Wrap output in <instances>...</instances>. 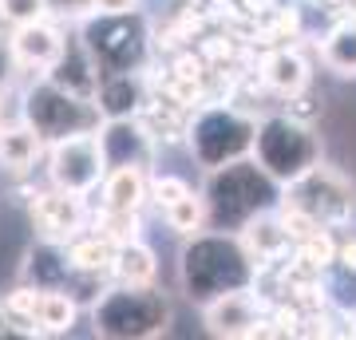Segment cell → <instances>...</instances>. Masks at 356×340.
I'll return each instance as SVG.
<instances>
[{"instance_id":"6da1fadb","label":"cell","mask_w":356,"mask_h":340,"mask_svg":"<svg viewBox=\"0 0 356 340\" xmlns=\"http://www.w3.org/2000/svg\"><path fill=\"white\" fill-rule=\"evenodd\" d=\"M261 265L245 250L242 234L214 229V234H194L178 253V285L194 305H206L222 293L254 289Z\"/></svg>"},{"instance_id":"7a4b0ae2","label":"cell","mask_w":356,"mask_h":340,"mask_svg":"<svg viewBox=\"0 0 356 340\" xmlns=\"http://www.w3.org/2000/svg\"><path fill=\"white\" fill-rule=\"evenodd\" d=\"M202 194L210 206V229H229V234H238L250 218L281 206V182L254 154L206 170Z\"/></svg>"},{"instance_id":"3957f363","label":"cell","mask_w":356,"mask_h":340,"mask_svg":"<svg viewBox=\"0 0 356 340\" xmlns=\"http://www.w3.org/2000/svg\"><path fill=\"white\" fill-rule=\"evenodd\" d=\"M175 321L170 297L159 285H107L91 305V328L107 340H151Z\"/></svg>"},{"instance_id":"277c9868","label":"cell","mask_w":356,"mask_h":340,"mask_svg":"<svg viewBox=\"0 0 356 340\" xmlns=\"http://www.w3.org/2000/svg\"><path fill=\"white\" fill-rule=\"evenodd\" d=\"M254 159L281 186H289L297 178H305L313 166L325 163V135L317 127L301 123L297 115H266L257 123Z\"/></svg>"},{"instance_id":"5b68a950","label":"cell","mask_w":356,"mask_h":340,"mask_svg":"<svg viewBox=\"0 0 356 340\" xmlns=\"http://www.w3.org/2000/svg\"><path fill=\"white\" fill-rule=\"evenodd\" d=\"M79 36H83L91 60L99 63L103 76L143 72V63L151 56V28L139 16V8H131V13H91L88 20H79Z\"/></svg>"},{"instance_id":"8992f818","label":"cell","mask_w":356,"mask_h":340,"mask_svg":"<svg viewBox=\"0 0 356 340\" xmlns=\"http://www.w3.org/2000/svg\"><path fill=\"white\" fill-rule=\"evenodd\" d=\"M24 119L44 135L48 147L60 143V139H72V135L99 131V127L107 123L95 99L60 88V83L48 79V76L40 79V83H32V88H24Z\"/></svg>"},{"instance_id":"52a82bcc","label":"cell","mask_w":356,"mask_h":340,"mask_svg":"<svg viewBox=\"0 0 356 340\" xmlns=\"http://www.w3.org/2000/svg\"><path fill=\"white\" fill-rule=\"evenodd\" d=\"M186 143H191V154L206 170L226 163H238V159H250L257 143V119L234 111V107H222V103H210L198 115H191L186 123Z\"/></svg>"},{"instance_id":"ba28073f","label":"cell","mask_w":356,"mask_h":340,"mask_svg":"<svg viewBox=\"0 0 356 340\" xmlns=\"http://www.w3.org/2000/svg\"><path fill=\"white\" fill-rule=\"evenodd\" d=\"M289 206H301L305 214H313L321 226H344L348 218L356 214V186L353 178L337 170V166H313L305 178H297L285 186V198Z\"/></svg>"},{"instance_id":"9c48e42d","label":"cell","mask_w":356,"mask_h":340,"mask_svg":"<svg viewBox=\"0 0 356 340\" xmlns=\"http://www.w3.org/2000/svg\"><path fill=\"white\" fill-rule=\"evenodd\" d=\"M107 170L111 166H107V154H103L99 131L72 135V139H60L48 147V182L60 190H72V194L88 198L95 186H103Z\"/></svg>"},{"instance_id":"30bf717a","label":"cell","mask_w":356,"mask_h":340,"mask_svg":"<svg viewBox=\"0 0 356 340\" xmlns=\"http://www.w3.org/2000/svg\"><path fill=\"white\" fill-rule=\"evenodd\" d=\"M28 218H32V229L40 238H51V241H72L79 238V229L88 222V210H83V194H72V190H40L32 194L28 202Z\"/></svg>"},{"instance_id":"8fae6325","label":"cell","mask_w":356,"mask_h":340,"mask_svg":"<svg viewBox=\"0 0 356 340\" xmlns=\"http://www.w3.org/2000/svg\"><path fill=\"white\" fill-rule=\"evenodd\" d=\"M99 139H103V154H107V166H147L154 163V151H159V139L154 131L147 127L143 115L135 119H107L99 127Z\"/></svg>"},{"instance_id":"7c38bea8","label":"cell","mask_w":356,"mask_h":340,"mask_svg":"<svg viewBox=\"0 0 356 340\" xmlns=\"http://www.w3.org/2000/svg\"><path fill=\"white\" fill-rule=\"evenodd\" d=\"M202 325L210 337H254L257 325H261V309H257L254 293L238 289V293H222L214 301L202 305Z\"/></svg>"},{"instance_id":"4fadbf2b","label":"cell","mask_w":356,"mask_h":340,"mask_svg":"<svg viewBox=\"0 0 356 340\" xmlns=\"http://www.w3.org/2000/svg\"><path fill=\"white\" fill-rule=\"evenodd\" d=\"M64 44H67V36L51 24L48 16L13 28L16 60H20V67H28V72H44V76H48L51 67H56V60L64 56Z\"/></svg>"},{"instance_id":"5bb4252c","label":"cell","mask_w":356,"mask_h":340,"mask_svg":"<svg viewBox=\"0 0 356 340\" xmlns=\"http://www.w3.org/2000/svg\"><path fill=\"white\" fill-rule=\"evenodd\" d=\"M24 281L36 285V289H72L76 281V265L67 257V245L64 241H51V238H40L32 250L24 253Z\"/></svg>"},{"instance_id":"9a60e30c","label":"cell","mask_w":356,"mask_h":340,"mask_svg":"<svg viewBox=\"0 0 356 340\" xmlns=\"http://www.w3.org/2000/svg\"><path fill=\"white\" fill-rule=\"evenodd\" d=\"M48 79H56L60 88L76 91V95H88V99H95L103 72H99V63L91 60V51H88V44H83V36H79V32H76V36H67L64 56L56 60V67L48 72Z\"/></svg>"},{"instance_id":"2e32d148","label":"cell","mask_w":356,"mask_h":340,"mask_svg":"<svg viewBox=\"0 0 356 340\" xmlns=\"http://www.w3.org/2000/svg\"><path fill=\"white\" fill-rule=\"evenodd\" d=\"M95 103H99L103 119H135V115L147 111V83H143L139 72H115V76L99 79V91H95Z\"/></svg>"},{"instance_id":"e0dca14e","label":"cell","mask_w":356,"mask_h":340,"mask_svg":"<svg viewBox=\"0 0 356 340\" xmlns=\"http://www.w3.org/2000/svg\"><path fill=\"white\" fill-rule=\"evenodd\" d=\"M257 76H261V83H266L269 91H277L285 99H297V95L309 88V63L297 48H285V44H281V48H269L266 56H261Z\"/></svg>"},{"instance_id":"ac0fdd59","label":"cell","mask_w":356,"mask_h":340,"mask_svg":"<svg viewBox=\"0 0 356 340\" xmlns=\"http://www.w3.org/2000/svg\"><path fill=\"white\" fill-rule=\"evenodd\" d=\"M44 151H48V143H44V135L28 119H20V123H0V170L28 175L40 163Z\"/></svg>"},{"instance_id":"d6986e66","label":"cell","mask_w":356,"mask_h":340,"mask_svg":"<svg viewBox=\"0 0 356 340\" xmlns=\"http://www.w3.org/2000/svg\"><path fill=\"white\" fill-rule=\"evenodd\" d=\"M242 241H245V250L257 257V265H269V261H277L281 253L289 250V245H297V241L289 238V229H285V222H281L277 210H266V214H257L250 218L242 229Z\"/></svg>"},{"instance_id":"ffe728a7","label":"cell","mask_w":356,"mask_h":340,"mask_svg":"<svg viewBox=\"0 0 356 340\" xmlns=\"http://www.w3.org/2000/svg\"><path fill=\"white\" fill-rule=\"evenodd\" d=\"M143 202H151V178L143 166H115L103 178V206L107 210H131L139 214Z\"/></svg>"},{"instance_id":"44dd1931","label":"cell","mask_w":356,"mask_h":340,"mask_svg":"<svg viewBox=\"0 0 356 340\" xmlns=\"http://www.w3.org/2000/svg\"><path fill=\"white\" fill-rule=\"evenodd\" d=\"M111 277L119 285H154V277H159V257H154V250L143 238L123 241L119 253H115Z\"/></svg>"},{"instance_id":"7402d4cb","label":"cell","mask_w":356,"mask_h":340,"mask_svg":"<svg viewBox=\"0 0 356 340\" xmlns=\"http://www.w3.org/2000/svg\"><path fill=\"white\" fill-rule=\"evenodd\" d=\"M321 60L337 79H356V16L329 28V36L321 40Z\"/></svg>"},{"instance_id":"603a6c76","label":"cell","mask_w":356,"mask_h":340,"mask_svg":"<svg viewBox=\"0 0 356 340\" xmlns=\"http://www.w3.org/2000/svg\"><path fill=\"white\" fill-rule=\"evenodd\" d=\"M40 332L64 337L79 321V297L72 289H40V309H36Z\"/></svg>"},{"instance_id":"cb8c5ba5","label":"cell","mask_w":356,"mask_h":340,"mask_svg":"<svg viewBox=\"0 0 356 340\" xmlns=\"http://www.w3.org/2000/svg\"><path fill=\"white\" fill-rule=\"evenodd\" d=\"M115 253H119V245L107 234H99V229L79 234V238L67 241V257H72V265H76L79 273H111Z\"/></svg>"},{"instance_id":"d4e9b609","label":"cell","mask_w":356,"mask_h":340,"mask_svg":"<svg viewBox=\"0 0 356 340\" xmlns=\"http://www.w3.org/2000/svg\"><path fill=\"white\" fill-rule=\"evenodd\" d=\"M4 305V316H8V328H13L16 337H44L40 332V321H36V309H40V289L36 285H16L13 293H4L0 297Z\"/></svg>"},{"instance_id":"484cf974","label":"cell","mask_w":356,"mask_h":340,"mask_svg":"<svg viewBox=\"0 0 356 340\" xmlns=\"http://www.w3.org/2000/svg\"><path fill=\"white\" fill-rule=\"evenodd\" d=\"M166 226L182 234V238H194V234H202L210 229V206H206V194H186V198H178L175 206H166Z\"/></svg>"},{"instance_id":"4316f807","label":"cell","mask_w":356,"mask_h":340,"mask_svg":"<svg viewBox=\"0 0 356 340\" xmlns=\"http://www.w3.org/2000/svg\"><path fill=\"white\" fill-rule=\"evenodd\" d=\"M337 261H341V245H337V238L329 234V226L317 229V234H309L305 241H297V265H305L313 273H325V269H332Z\"/></svg>"},{"instance_id":"83f0119b","label":"cell","mask_w":356,"mask_h":340,"mask_svg":"<svg viewBox=\"0 0 356 340\" xmlns=\"http://www.w3.org/2000/svg\"><path fill=\"white\" fill-rule=\"evenodd\" d=\"M95 229H99V234H107L115 245H123V241L139 238V214H131V210H107V206H103V214H99V222H95Z\"/></svg>"},{"instance_id":"f1b7e54d","label":"cell","mask_w":356,"mask_h":340,"mask_svg":"<svg viewBox=\"0 0 356 340\" xmlns=\"http://www.w3.org/2000/svg\"><path fill=\"white\" fill-rule=\"evenodd\" d=\"M48 16V0H0V24L20 28Z\"/></svg>"},{"instance_id":"f546056e","label":"cell","mask_w":356,"mask_h":340,"mask_svg":"<svg viewBox=\"0 0 356 340\" xmlns=\"http://www.w3.org/2000/svg\"><path fill=\"white\" fill-rule=\"evenodd\" d=\"M191 194V182L186 178H178V175H154L151 178V202L154 206H175L178 198H186Z\"/></svg>"},{"instance_id":"4dcf8cb0","label":"cell","mask_w":356,"mask_h":340,"mask_svg":"<svg viewBox=\"0 0 356 340\" xmlns=\"http://www.w3.org/2000/svg\"><path fill=\"white\" fill-rule=\"evenodd\" d=\"M91 13H99L95 0H48V16L56 20H88Z\"/></svg>"},{"instance_id":"1f68e13d","label":"cell","mask_w":356,"mask_h":340,"mask_svg":"<svg viewBox=\"0 0 356 340\" xmlns=\"http://www.w3.org/2000/svg\"><path fill=\"white\" fill-rule=\"evenodd\" d=\"M16 72H20V60H16L13 36H0V91L16 83Z\"/></svg>"},{"instance_id":"d6a6232c","label":"cell","mask_w":356,"mask_h":340,"mask_svg":"<svg viewBox=\"0 0 356 340\" xmlns=\"http://www.w3.org/2000/svg\"><path fill=\"white\" fill-rule=\"evenodd\" d=\"M95 8L99 13H131V8H139V0H95Z\"/></svg>"},{"instance_id":"836d02e7","label":"cell","mask_w":356,"mask_h":340,"mask_svg":"<svg viewBox=\"0 0 356 340\" xmlns=\"http://www.w3.org/2000/svg\"><path fill=\"white\" fill-rule=\"evenodd\" d=\"M341 265L356 273V238H353V241H344V245H341Z\"/></svg>"},{"instance_id":"e575fe53","label":"cell","mask_w":356,"mask_h":340,"mask_svg":"<svg viewBox=\"0 0 356 340\" xmlns=\"http://www.w3.org/2000/svg\"><path fill=\"white\" fill-rule=\"evenodd\" d=\"M13 337V328H8V316H4V305H0V340Z\"/></svg>"},{"instance_id":"d590c367","label":"cell","mask_w":356,"mask_h":340,"mask_svg":"<svg viewBox=\"0 0 356 340\" xmlns=\"http://www.w3.org/2000/svg\"><path fill=\"white\" fill-rule=\"evenodd\" d=\"M0 115H4V91H0Z\"/></svg>"},{"instance_id":"8d00e7d4","label":"cell","mask_w":356,"mask_h":340,"mask_svg":"<svg viewBox=\"0 0 356 340\" xmlns=\"http://www.w3.org/2000/svg\"><path fill=\"white\" fill-rule=\"evenodd\" d=\"M353 337H356V321H353Z\"/></svg>"},{"instance_id":"74e56055","label":"cell","mask_w":356,"mask_h":340,"mask_svg":"<svg viewBox=\"0 0 356 340\" xmlns=\"http://www.w3.org/2000/svg\"><path fill=\"white\" fill-rule=\"evenodd\" d=\"M186 4H194V0H186Z\"/></svg>"}]
</instances>
